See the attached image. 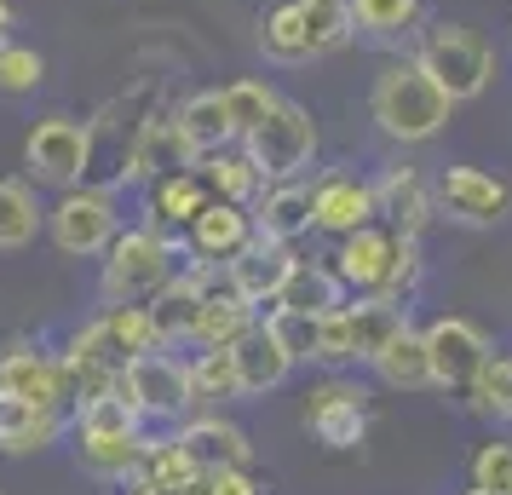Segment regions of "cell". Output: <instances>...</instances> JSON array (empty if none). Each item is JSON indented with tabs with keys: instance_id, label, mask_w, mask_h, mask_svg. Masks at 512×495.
<instances>
[{
	"instance_id": "obj_1",
	"label": "cell",
	"mask_w": 512,
	"mask_h": 495,
	"mask_svg": "<svg viewBox=\"0 0 512 495\" xmlns=\"http://www.w3.org/2000/svg\"><path fill=\"white\" fill-rule=\"evenodd\" d=\"M449 104H455V98L443 93V87L420 70V64H392V70L374 81L369 116H374V127H380L386 139L426 144V139H438V133H443Z\"/></svg>"
},
{
	"instance_id": "obj_2",
	"label": "cell",
	"mask_w": 512,
	"mask_h": 495,
	"mask_svg": "<svg viewBox=\"0 0 512 495\" xmlns=\"http://www.w3.org/2000/svg\"><path fill=\"white\" fill-rule=\"evenodd\" d=\"M104 300L116 306H139V300H156L179 271H173V242H167L156 225H139V231H116V242L104 248Z\"/></svg>"
},
{
	"instance_id": "obj_3",
	"label": "cell",
	"mask_w": 512,
	"mask_h": 495,
	"mask_svg": "<svg viewBox=\"0 0 512 495\" xmlns=\"http://www.w3.org/2000/svg\"><path fill=\"white\" fill-rule=\"evenodd\" d=\"M415 64L432 75L455 104H466V98H478L489 87V75H495V52H489L484 35H472V29L438 24V29H426V35H420Z\"/></svg>"
},
{
	"instance_id": "obj_4",
	"label": "cell",
	"mask_w": 512,
	"mask_h": 495,
	"mask_svg": "<svg viewBox=\"0 0 512 495\" xmlns=\"http://www.w3.org/2000/svg\"><path fill=\"white\" fill-rule=\"evenodd\" d=\"M242 144H248V156H254V167L265 179H300L311 167V150H317V127H311V116L300 104L277 98V110L259 121Z\"/></svg>"
},
{
	"instance_id": "obj_5",
	"label": "cell",
	"mask_w": 512,
	"mask_h": 495,
	"mask_svg": "<svg viewBox=\"0 0 512 495\" xmlns=\"http://www.w3.org/2000/svg\"><path fill=\"white\" fill-rule=\"evenodd\" d=\"M24 162L41 185L75 190L87 179V167H93V133H87V121H70V116L35 121V133L24 144Z\"/></svg>"
},
{
	"instance_id": "obj_6",
	"label": "cell",
	"mask_w": 512,
	"mask_h": 495,
	"mask_svg": "<svg viewBox=\"0 0 512 495\" xmlns=\"http://www.w3.org/2000/svg\"><path fill=\"white\" fill-rule=\"evenodd\" d=\"M116 392L139 409V421H173L179 409H190V375L167 352H144L133 363H121Z\"/></svg>"
},
{
	"instance_id": "obj_7",
	"label": "cell",
	"mask_w": 512,
	"mask_h": 495,
	"mask_svg": "<svg viewBox=\"0 0 512 495\" xmlns=\"http://www.w3.org/2000/svg\"><path fill=\"white\" fill-rule=\"evenodd\" d=\"M121 231V213L110 190H64V202L52 208V242L64 254H104Z\"/></svg>"
},
{
	"instance_id": "obj_8",
	"label": "cell",
	"mask_w": 512,
	"mask_h": 495,
	"mask_svg": "<svg viewBox=\"0 0 512 495\" xmlns=\"http://www.w3.org/2000/svg\"><path fill=\"white\" fill-rule=\"evenodd\" d=\"M426 357H432V386H443V392H472L478 369L489 363V340L466 317H438L426 329Z\"/></svg>"
},
{
	"instance_id": "obj_9",
	"label": "cell",
	"mask_w": 512,
	"mask_h": 495,
	"mask_svg": "<svg viewBox=\"0 0 512 495\" xmlns=\"http://www.w3.org/2000/svg\"><path fill=\"white\" fill-rule=\"evenodd\" d=\"M438 208L461 225H501L512 213V185L484 167H443L438 173Z\"/></svg>"
},
{
	"instance_id": "obj_10",
	"label": "cell",
	"mask_w": 512,
	"mask_h": 495,
	"mask_svg": "<svg viewBox=\"0 0 512 495\" xmlns=\"http://www.w3.org/2000/svg\"><path fill=\"white\" fill-rule=\"evenodd\" d=\"M305 426H311L328 449H357L363 432H369V403H363L357 386L328 380V386H317L311 403H305Z\"/></svg>"
},
{
	"instance_id": "obj_11",
	"label": "cell",
	"mask_w": 512,
	"mask_h": 495,
	"mask_svg": "<svg viewBox=\"0 0 512 495\" xmlns=\"http://www.w3.org/2000/svg\"><path fill=\"white\" fill-rule=\"evenodd\" d=\"M196 162V144L185 139V127H179V116H167V110H156V116L139 127V139H133V156H127V179H167V173H185V167Z\"/></svg>"
},
{
	"instance_id": "obj_12",
	"label": "cell",
	"mask_w": 512,
	"mask_h": 495,
	"mask_svg": "<svg viewBox=\"0 0 512 495\" xmlns=\"http://www.w3.org/2000/svg\"><path fill=\"white\" fill-rule=\"evenodd\" d=\"M225 271H231L236 294L248 300V306H271L282 294V283H288V271H294V248L288 242H277V236H259L236 254V260H225Z\"/></svg>"
},
{
	"instance_id": "obj_13",
	"label": "cell",
	"mask_w": 512,
	"mask_h": 495,
	"mask_svg": "<svg viewBox=\"0 0 512 495\" xmlns=\"http://www.w3.org/2000/svg\"><path fill=\"white\" fill-rule=\"evenodd\" d=\"M0 392L6 398H29L41 409H58L70 398V369H64V357H41L29 346H12L0 357Z\"/></svg>"
},
{
	"instance_id": "obj_14",
	"label": "cell",
	"mask_w": 512,
	"mask_h": 495,
	"mask_svg": "<svg viewBox=\"0 0 512 495\" xmlns=\"http://www.w3.org/2000/svg\"><path fill=\"white\" fill-rule=\"evenodd\" d=\"M231 352H236V375H242V398H265V392H277L282 380H288V369H294V352L282 346V334L271 329V317H259Z\"/></svg>"
},
{
	"instance_id": "obj_15",
	"label": "cell",
	"mask_w": 512,
	"mask_h": 495,
	"mask_svg": "<svg viewBox=\"0 0 512 495\" xmlns=\"http://www.w3.org/2000/svg\"><path fill=\"white\" fill-rule=\"evenodd\" d=\"M311 225L328 236H351L374 225V185L369 179H351V173H323L317 179V213Z\"/></svg>"
},
{
	"instance_id": "obj_16",
	"label": "cell",
	"mask_w": 512,
	"mask_h": 495,
	"mask_svg": "<svg viewBox=\"0 0 512 495\" xmlns=\"http://www.w3.org/2000/svg\"><path fill=\"white\" fill-rule=\"evenodd\" d=\"M392 248H397V231H363L340 236V254H334V271L351 294H380L386 288V271H392Z\"/></svg>"
},
{
	"instance_id": "obj_17",
	"label": "cell",
	"mask_w": 512,
	"mask_h": 495,
	"mask_svg": "<svg viewBox=\"0 0 512 495\" xmlns=\"http://www.w3.org/2000/svg\"><path fill=\"white\" fill-rule=\"evenodd\" d=\"M81 467L93 478H127L144 461L139 426H110V421H81Z\"/></svg>"
},
{
	"instance_id": "obj_18",
	"label": "cell",
	"mask_w": 512,
	"mask_h": 495,
	"mask_svg": "<svg viewBox=\"0 0 512 495\" xmlns=\"http://www.w3.org/2000/svg\"><path fill=\"white\" fill-rule=\"evenodd\" d=\"M248 242H254V213L242 208V202H219L213 196L208 208L190 219V248L202 260H236Z\"/></svg>"
},
{
	"instance_id": "obj_19",
	"label": "cell",
	"mask_w": 512,
	"mask_h": 495,
	"mask_svg": "<svg viewBox=\"0 0 512 495\" xmlns=\"http://www.w3.org/2000/svg\"><path fill=\"white\" fill-rule=\"evenodd\" d=\"M374 213H386L403 236H420V225L432 219V190L420 185L415 167H386L374 179Z\"/></svg>"
},
{
	"instance_id": "obj_20",
	"label": "cell",
	"mask_w": 512,
	"mask_h": 495,
	"mask_svg": "<svg viewBox=\"0 0 512 495\" xmlns=\"http://www.w3.org/2000/svg\"><path fill=\"white\" fill-rule=\"evenodd\" d=\"M351 288L340 283V271L334 265H311V260H294V271H288V283H282V294L271 300L277 311H300V317H323V311L346 306Z\"/></svg>"
},
{
	"instance_id": "obj_21",
	"label": "cell",
	"mask_w": 512,
	"mask_h": 495,
	"mask_svg": "<svg viewBox=\"0 0 512 495\" xmlns=\"http://www.w3.org/2000/svg\"><path fill=\"white\" fill-rule=\"evenodd\" d=\"M311 213H317V185H305V179H277V190H271L254 213V231L277 236V242H294L300 231H311Z\"/></svg>"
},
{
	"instance_id": "obj_22",
	"label": "cell",
	"mask_w": 512,
	"mask_h": 495,
	"mask_svg": "<svg viewBox=\"0 0 512 495\" xmlns=\"http://www.w3.org/2000/svg\"><path fill=\"white\" fill-rule=\"evenodd\" d=\"M259 47H265V58H277V64H305V58H317L305 0H277V6L259 18Z\"/></svg>"
},
{
	"instance_id": "obj_23",
	"label": "cell",
	"mask_w": 512,
	"mask_h": 495,
	"mask_svg": "<svg viewBox=\"0 0 512 495\" xmlns=\"http://www.w3.org/2000/svg\"><path fill=\"white\" fill-rule=\"evenodd\" d=\"M374 375L386 380V386H403V392H415V386H432V357H426V329H403L374 352Z\"/></svg>"
},
{
	"instance_id": "obj_24",
	"label": "cell",
	"mask_w": 512,
	"mask_h": 495,
	"mask_svg": "<svg viewBox=\"0 0 512 495\" xmlns=\"http://www.w3.org/2000/svg\"><path fill=\"white\" fill-rule=\"evenodd\" d=\"M179 444L196 455V467H248V455H254V444H248V432L231 421H219V415H208V421H190L185 432H179Z\"/></svg>"
},
{
	"instance_id": "obj_25",
	"label": "cell",
	"mask_w": 512,
	"mask_h": 495,
	"mask_svg": "<svg viewBox=\"0 0 512 495\" xmlns=\"http://www.w3.org/2000/svg\"><path fill=\"white\" fill-rule=\"evenodd\" d=\"M58 438V409H41L29 398H6L0 392V449L6 455H29V449H47Z\"/></svg>"
},
{
	"instance_id": "obj_26",
	"label": "cell",
	"mask_w": 512,
	"mask_h": 495,
	"mask_svg": "<svg viewBox=\"0 0 512 495\" xmlns=\"http://www.w3.org/2000/svg\"><path fill=\"white\" fill-rule=\"evenodd\" d=\"M202 300H208V283H202V271H179V277H173V283H167L156 300H150V317H156L162 340H190Z\"/></svg>"
},
{
	"instance_id": "obj_27",
	"label": "cell",
	"mask_w": 512,
	"mask_h": 495,
	"mask_svg": "<svg viewBox=\"0 0 512 495\" xmlns=\"http://www.w3.org/2000/svg\"><path fill=\"white\" fill-rule=\"evenodd\" d=\"M202 179H208V190L219 202H242V208H248L259 196V185H265V173L254 167V156H248V150H225V144L202 156Z\"/></svg>"
},
{
	"instance_id": "obj_28",
	"label": "cell",
	"mask_w": 512,
	"mask_h": 495,
	"mask_svg": "<svg viewBox=\"0 0 512 495\" xmlns=\"http://www.w3.org/2000/svg\"><path fill=\"white\" fill-rule=\"evenodd\" d=\"M179 127H185V139L196 144V162L208 156V150H219V144H231V116H225V93H190L179 110Z\"/></svg>"
},
{
	"instance_id": "obj_29",
	"label": "cell",
	"mask_w": 512,
	"mask_h": 495,
	"mask_svg": "<svg viewBox=\"0 0 512 495\" xmlns=\"http://www.w3.org/2000/svg\"><path fill=\"white\" fill-rule=\"evenodd\" d=\"M190 375V403H225L242 398V375H236V352L231 346H213V352H196L185 363Z\"/></svg>"
},
{
	"instance_id": "obj_30",
	"label": "cell",
	"mask_w": 512,
	"mask_h": 495,
	"mask_svg": "<svg viewBox=\"0 0 512 495\" xmlns=\"http://www.w3.org/2000/svg\"><path fill=\"white\" fill-rule=\"evenodd\" d=\"M41 202H35V190L24 179H0V254H12V248H29L35 231H41Z\"/></svg>"
},
{
	"instance_id": "obj_31",
	"label": "cell",
	"mask_w": 512,
	"mask_h": 495,
	"mask_svg": "<svg viewBox=\"0 0 512 495\" xmlns=\"http://www.w3.org/2000/svg\"><path fill=\"white\" fill-rule=\"evenodd\" d=\"M351 306V300H346ZM409 317L397 311V300H386V294H363L357 306H351V334H357V363H374V352L392 340L397 329H403Z\"/></svg>"
},
{
	"instance_id": "obj_32",
	"label": "cell",
	"mask_w": 512,
	"mask_h": 495,
	"mask_svg": "<svg viewBox=\"0 0 512 495\" xmlns=\"http://www.w3.org/2000/svg\"><path fill=\"white\" fill-rule=\"evenodd\" d=\"M104 334H110V346H116L127 363L144 352H162L167 340L162 329H156V317H150V306H110V317H104Z\"/></svg>"
},
{
	"instance_id": "obj_33",
	"label": "cell",
	"mask_w": 512,
	"mask_h": 495,
	"mask_svg": "<svg viewBox=\"0 0 512 495\" xmlns=\"http://www.w3.org/2000/svg\"><path fill=\"white\" fill-rule=\"evenodd\" d=\"M213 202V190L202 173H167V179H156V219H173V225H190L196 213Z\"/></svg>"
},
{
	"instance_id": "obj_34",
	"label": "cell",
	"mask_w": 512,
	"mask_h": 495,
	"mask_svg": "<svg viewBox=\"0 0 512 495\" xmlns=\"http://www.w3.org/2000/svg\"><path fill=\"white\" fill-rule=\"evenodd\" d=\"M271 110H277V93H271L265 81H231V87H225V116H231L236 139H248Z\"/></svg>"
},
{
	"instance_id": "obj_35",
	"label": "cell",
	"mask_w": 512,
	"mask_h": 495,
	"mask_svg": "<svg viewBox=\"0 0 512 495\" xmlns=\"http://www.w3.org/2000/svg\"><path fill=\"white\" fill-rule=\"evenodd\" d=\"M351 18L369 35H409L420 24V0H351Z\"/></svg>"
},
{
	"instance_id": "obj_36",
	"label": "cell",
	"mask_w": 512,
	"mask_h": 495,
	"mask_svg": "<svg viewBox=\"0 0 512 495\" xmlns=\"http://www.w3.org/2000/svg\"><path fill=\"white\" fill-rule=\"evenodd\" d=\"M196 455H190L179 438L173 444H144V461H139V478L150 484H173V490H190V478H196Z\"/></svg>"
},
{
	"instance_id": "obj_37",
	"label": "cell",
	"mask_w": 512,
	"mask_h": 495,
	"mask_svg": "<svg viewBox=\"0 0 512 495\" xmlns=\"http://www.w3.org/2000/svg\"><path fill=\"white\" fill-rule=\"evenodd\" d=\"M311 363H328V369H340V363H357V334H351V306H334L317 317V352Z\"/></svg>"
},
{
	"instance_id": "obj_38",
	"label": "cell",
	"mask_w": 512,
	"mask_h": 495,
	"mask_svg": "<svg viewBox=\"0 0 512 495\" xmlns=\"http://www.w3.org/2000/svg\"><path fill=\"white\" fill-rule=\"evenodd\" d=\"M305 18H311V41H317V58L334 47H346L357 18H351V0H305Z\"/></svg>"
},
{
	"instance_id": "obj_39",
	"label": "cell",
	"mask_w": 512,
	"mask_h": 495,
	"mask_svg": "<svg viewBox=\"0 0 512 495\" xmlns=\"http://www.w3.org/2000/svg\"><path fill=\"white\" fill-rule=\"evenodd\" d=\"M47 81V58L35 47H18V41H0V93H35Z\"/></svg>"
},
{
	"instance_id": "obj_40",
	"label": "cell",
	"mask_w": 512,
	"mask_h": 495,
	"mask_svg": "<svg viewBox=\"0 0 512 495\" xmlns=\"http://www.w3.org/2000/svg\"><path fill=\"white\" fill-rule=\"evenodd\" d=\"M466 398H478V409L495 421H512V357H489Z\"/></svg>"
},
{
	"instance_id": "obj_41",
	"label": "cell",
	"mask_w": 512,
	"mask_h": 495,
	"mask_svg": "<svg viewBox=\"0 0 512 495\" xmlns=\"http://www.w3.org/2000/svg\"><path fill=\"white\" fill-rule=\"evenodd\" d=\"M472 484L478 490H501L512 495V444H484L472 461Z\"/></svg>"
},
{
	"instance_id": "obj_42",
	"label": "cell",
	"mask_w": 512,
	"mask_h": 495,
	"mask_svg": "<svg viewBox=\"0 0 512 495\" xmlns=\"http://www.w3.org/2000/svg\"><path fill=\"white\" fill-rule=\"evenodd\" d=\"M190 495H259L248 467H202L190 478Z\"/></svg>"
},
{
	"instance_id": "obj_43",
	"label": "cell",
	"mask_w": 512,
	"mask_h": 495,
	"mask_svg": "<svg viewBox=\"0 0 512 495\" xmlns=\"http://www.w3.org/2000/svg\"><path fill=\"white\" fill-rule=\"evenodd\" d=\"M420 283V248H415V236H403L397 231V248H392V271H386V300H397V294H409V288Z\"/></svg>"
},
{
	"instance_id": "obj_44",
	"label": "cell",
	"mask_w": 512,
	"mask_h": 495,
	"mask_svg": "<svg viewBox=\"0 0 512 495\" xmlns=\"http://www.w3.org/2000/svg\"><path fill=\"white\" fill-rule=\"evenodd\" d=\"M139 495H190V490H173V484H150V478H139Z\"/></svg>"
},
{
	"instance_id": "obj_45",
	"label": "cell",
	"mask_w": 512,
	"mask_h": 495,
	"mask_svg": "<svg viewBox=\"0 0 512 495\" xmlns=\"http://www.w3.org/2000/svg\"><path fill=\"white\" fill-rule=\"evenodd\" d=\"M6 29H12V6L0 0V41H6Z\"/></svg>"
},
{
	"instance_id": "obj_46",
	"label": "cell",
	"mask_w": 512,
	"mask_h": 495,
	"mask_svg": "<svg viewBox=\"0 0 512 495\" xmlns=\"http://www.w3.org/2000/svg\"><path fill=\"white\" fill-rule=\"evenodd\" d=\"M466 495H501V490H478V484H472V490H466Z\"/></svg>"
}]
</instances>
